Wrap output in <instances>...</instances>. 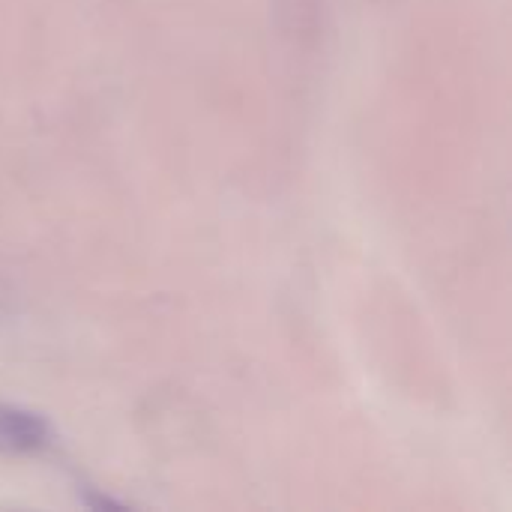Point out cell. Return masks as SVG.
<instances>
[{
	"instance_id": "6da1fadb",
	"label": "cell",
	"mask_w": 512,
	"mask_h": 512,
	"mask_svg": "<svg viewBox=\"0 0 512 512\" xmlns=\"http://www.w3.org/2000/svg\"><path fill=\"white\" fill-rule=\"evenodd\" d=\"M48 441H51V426L45 423V417L24 408L0 405V453L9 456L39 453L48 447Z\"/></svg>"
}]
</instances>
